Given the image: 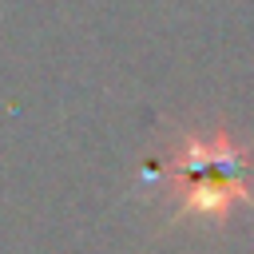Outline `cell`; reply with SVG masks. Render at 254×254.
I'll return each instance as SVG.
<instances>
[{
	"mask_svg": "<svg viewBox=\"0 0 254 254\" xmlns=\"http://www.w3.org/2000/svg\"><path fill=\"white\" fill-rule=\"evenodd\" d=\"M167 183L179 194L175 218L222 222L234 206L254 202L250 147H242L226 131L183 135V143L167 167Z\"/></svg>",
	"mask_w": 254,
	"mask_h": 254,
	"instance_id": "cell-1",
	"label": "cell"
}]
</instances>
